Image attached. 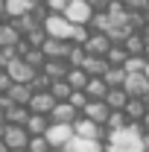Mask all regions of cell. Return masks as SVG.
Here are the masks:
<instances>
[{
	"label": "cell",
	"instance_id": "obj_51",
	"mask_svg": "<svg viewBox=\"0 0 149 152\" xmlns=\"http://www.w3.org/2000/svg\"><path fill=\"white\" fill-rule=\"evenodd\" d=\"M12 152H26V149H12Z\"/></svg>",
	"mask_w": 149,
	"mask_h": 152
},
{
	"label": "cell",
	"instance_id": "obj_49",
	"mask_svg": "<svg viewBox=\"0 0 149 152\" xmlns=\"http://www.w3.org/2000/svg\"><path fill=\"white\" fill-rule=\"evenodd\" d=\"M143 76H146V79H149V64H146V70H143Z\"/></svg>",
	"mask_w": 149,
	"mask_h": 152
},
{
	"label": "cell",
	"instance_id": "obj_13",
	"mask_svg": "<svg viewBox=\"0 0 149 152\" xmlns=\"http://www.w3.org/2000/svg\"><path fill=\"white\" fill-rule=\"evenodd\" d=\"M111 50V38L102 35V32H91V38H88V44H85V53L88 56H99L105 58V53Z\"/></svg>",
	"mask_w": 149,
	"mask_h": 152
},
{
	"label": "cell",
	"instance_id": "obj_22",
	"mask_svg": "<svg viewBox=\"0 0 149 152\" xmlns=\"http://www.w3.org/2000/svg\"><path fill=\"white\" fill-rule=\"evenodd\" d=\"M102 102H105L111 111H123V108H126V102H129V96H126L123 88H108V94H105Z\"/></svg>",
	"mask_w": 149,
	"mask_h": 152
},
{
	"label": "cell",
	"instance_id": "obj_32",
	"mask_svg": "<svg viewBox=\"0 0 149 152\" xmlns=\"http://www.w3.org/2000/svg\"><path fill=\"white\" fill-rule=\"evenodd\" d=\"M123 70H126V73H143V70H146V58L143 56H129L126 64H123Z\"/></svg>",
	"mask_w": 149,
	"mask_h": 152
},
{
	"label": "cell",
	"instance_id": "obj_28",
	"mask_svg": "<svg viewBox=\"0 0 149 152\" xmlns=\"http://www.w3.org/2000/svg\"><path fill=\"white\" fill-rule=\"evenodd\" d=\"M102 82H105L108 88H123V82H126V70H123V67H108L105 76H102Z\"/></svg>",
	"mask_w": 149,
	"mask_h": 152
},
{
	"label": "cell",
	"instance_id": "obj_46",
	"mask_svg": "<svg viewBox=\"0 0 149 152\" xmlns=\"http://www.w3.org/2000/svg\"><path fill=\"white\" fill-rule=\"evenodd\" d=\"M0 152H9V146H6V143H3V140H0Z\"/></svg>",
	"mask_w": 149,
	"mask_h": 152
},
{
	"label": "cell",
	"instance_id": "obj_10",
	"mask_svg": "<svg viewBox=\"0 0 149 152\" xmlns=\"http://www.w3.org/2000/svg\"><path fill=\"white\" fill-rule=\"evenodd\" d=\"M44 137H47V143L53 146V152H56V149H64V146L73 140V126H56V123H53V126L47 129Z\"/></svg>",
	"mask_w": 149,
	"mask_h": 152
},
{
	"label": "cell",
	"instance_id": "obj_21",
	"mask_svg": "<svg viewBox=\"0 0 149 152\" xmlns=\"http://www.w3.org/2000/svg\"><path fill=\"white\" fill-rule=\"evenodd\" d=\"M67 85H70V91H85L88 88V82H91V76L85 73L82 67H70L67 70V79H64Z\"/></svg>",
	"mask_w": 149,
	"mask_h": 152
},
{
	"label": "cell",
	"instance_id": "obj_29",
	"mask_svg": "<svg viewBox=\"0 0 149 152\" xmlns=\"http://www.w3.org/2000/svg\"><path fill=\"white\" fill-rule=\"evenodd\" d=\"M70 94H73V91H70V85H67L64 79H61V82H53V85H50V96H53L56 102H67V99H70Z\"/></svg>",
	"mask_w": 149,
	"mask_h": 152
},
{
	"label": "cell",
	"instance_id": "obj_2",
	"mask_svg": "<svg viewBox=\"0 0 149 152\" xmlns=\"http://www.w3.org/2000/svg\"><path fill=\"white\" fill-rule=\"evenodd\" d=\"M73 134L76 137H85V140H96V143H105L108 140V129L105 126H96V123L85 120V117H79L73 123Z\"/></svg>",
	"mask_w": 149,
	"mask_h": 152
},
{
	"label": "cell",
	"instance_id": "obj_37",
	"mask_svg": "<svg viewBox=\"0 0 149 152\" xmlns=\"http://www.w3.org/2000/svg\"><path fill=\"white\" fill-rule=\"evenodd\" d=\"M129 12H149V0H120Z\"/></svg>",
	"mask_w": 149,
	"mask_h": 152
},
{
	"label": "cell",
	"instance_id": "obj_34",
	"mask_svg": "<svg viewBox=\"0 0 149 152\" xmlns=\"http://www.w3.org/2000/svg\"><path fill=\"white\" fill-rule=\"evenodd\" d=\"M67 102H70V105H73L76 111L82 114V111H85V105H88L91 99H88V94H85V91H73V94H70V99H67Z\"/></svg>",
	"mask_w": 149,
	"mask_h": 152
},
{
	"label": "cell",
	"instance_id": "obj_38",
	"mask_svg": "<svg viewBox=\"0 0 149 152\" xmlns=\"http://www.w3.org/2000/svg\"><path fill=\"white\" fill-rule=\"evenodd\" d=\"M88 6L93 9V15H102V12H108L111 0H88Z\"/></svg>",
	"mask_w": 149,
	"mask_h": 152
},
{
	"label": "cell",
	"instance_id": "obj_31",
	"mask_svg": "<svg viewBox=\"0 0 149 152\" xmlns=\"http://www.w3.org/2000/svg\"><path fill=\"white\" fill-rule=\"evenodd\" d=\"M88 38H91V26H73V32H70V44L73 47H85Z\"/></svg>",
	"mask_w": 149,
	"mask_h": 152
},
{
	"label": "cell",
	"instance_id": "obj_11",
	"mask_svg": "<svg viewBox=\"0 0 149 152\" xmlns=\"http://www.w3.org/2000/svg\"><path fill=\"white\" fill-rule=\"evenodd\" d=\"M29 114H41V117H50V111L56 108V99L50 96V91H32V99H29Z\"/></svg>",
	"mask_w": 149,
	"mask_h": 152
},
{
	"label": "cell",
	"instance_id": "obj_36",
	"mask_svg": "<svg viewBox=\"0 0 149 152\" xmlns=\"http://www.w3.org/2000/svg\"><path fill=\"white\" fill-rule=\"evenodd\" d=\"M44 6H47V12H50V15H64V12H67V6H70V0H47Z\"/></svg>",
	"mask_w": 149,
	"mask_h": 152
},
{
	"label": "cell",
	"instance_id": "obj_45",
	"mask_svg": "<svg viewBox=\"0 0 149 152\" xmlns=\"http://www.w3.org/2000/svg\"><path fill=\"white\" fill-rule=\"evenodd\" d=\"M143 58H146V64H149V41H146V50H143Z\"/></svg>",
	"mask_w": 149,
	"mask_h": 152
},
{
	"label": "cell",
	"instance_id": "obj_47",
	"mask_svg": "<svg viewBox=\"0 0 149 152\" xmlns=\"http://www.w3.org/2000/svg\"><path fill=\"white\" fill-rule=\"evenodd\" d=\"M0 20H3V0H0Z\"/></svg>",
	"mask_w": 149,
	"mask_h": 152
},
{
	"label": "cell",
	"instance_id": "obj_40",
	"mask_svg": "<svg viewBox=\"0 0 149 152\" xmlns=\"http://www.w3.org/2000/svg\"><path fill=\"white\" fill-rule=\"evenodd\" d=\"M12 108H15V105H12V99H9V96L3 94V96H0V111L6 114V111H12Z\"/></svg>",
	"mask_w": 149,
	"mask_h": 152
},
{
	"label": "cell",
	"instance_id": "obj_5",
	"mask_svg": "<svg viewBox=\"0 0 149 152\" xmlns=\"http://www.w3.org/2000/svg\"><path fill=\"white\" fill-rule=\"evenodd\" d=\"M6 76L12 79V85H32V79L38 76V70H32L23 58H15V61H9Z\"/></svg>",
	"mask_w": 149,
	"mask_h": 152
},
{
	"label": "cell",
	"instance_id": "obj_43",
	"mask_svg": "<svg viewBox=\"0 0 149 152\" xmlns=\"http://www.w3.org/2000/svg\"><path fill=\"white\" fill-rule=\"evenodd\" d=\"M140 35H143V38L149 41V20H146V26H143V32H140Z\"/></svg>",
	"mask_w": 149,
	"mask_h": 152
},
{
	"label": "cell",
	"instance_id": "obj_4",
	"mask_svg": "<svg viewBox=\"0 0 149 152\" xmlns=\"http://www.w3.org/2000/svg\"><path fill=\"white\" fill-rule=\"evenodd\" d=\"M93 18V9L88 6V0H70L67 12H64V20L73 23V26H88Z\"/></svg>",
	"mask_w": 149,
	"mask_h": 152
},
{
	"label": "cell",
	"instance_id": "obj_12",
	"mask_svg": "<svg viewBox=\"0 0 149 152\" xmlns=\"http://www.w3.org/2000/svg\"><path fill=\"white\" fill-rule=\"evenodd\" d=\"M76 120H79V111L70 102H56V108L50 111V123H56V126H73Z\"/></svg>",
	"mask_w": 149,
	"mask_h": 152
},
{
	"label": "cell",
	"instance_id": "obj_44",
	"mask_svg": "<svg viewBox=\"0 0 149 152\" xmlns=\"http://www.w3.org/2000/svg\"><path fill=\"white\" fill-rule=\"evenodd\" d=\"M143 149L149 152V134H143Z\"/></svg>",
	"mask_w": 149,
	"mask_h": 152
},
{
	"label": "cell",
	"instance_id": "obj_20",
	"mask_svg": "<svg viewBox=\"0 0 149 152\" xmlns=\"http://www.w3.org/2000/svg\"><path fill=\"white\" fill-rule=\"evenodd\" d=\"M82 70L91 76V79H102L105 70H108V61L99 58V56H88V58H85V64H82Z\"/></svg>",
	"mask_w": 149,
	"mask_h": 152
},
{
	"label": "cell",
	"instance_id": "obj_3",
	"mask_svg": "<svg viewBox=\"0 0 149 152\" xmlns=\"http://www.w3.org/2000/svg\"><path fill=\"white\" fill-rule=\"evenodd\" d=\"M41 26H44L47 38H53V41H70V32H73V23H67L64 15H50Z\"/></svg>",
	"mask_w": 149,
	"mask_h": 152
},
{
	"label": "cell",
	"instance_id": "obj_14",
	"mask_svg": "<svg viewBox=\"0 0 149 152\" xmlns=\"http://www.w3.org/2000/svg\"><path fill=\"white\" fill-rule=\"evenodd\" d=\"M108 114H111V108H108L105 102H88V105H85V111L79 114V117H85V120H91V123H96V126H105V120H108Z\"/></svg>",
	"mask_w": 149,
	"mask_h": 152
},
{
	"label": "cell",
	"instance_id": "obj_19",
	"mask_svg": "<svg viewBox=\"0 0 149 152\" xmlns=\"http://www.w3.org/2000/svg\"><path fill=\"white\" fill-rule=\"evenodd\" d=\"M146 102L143 99H129L126 102V108H123V114H126V120L129 123H143V117H146Z\"/></svg>",
	"mask_w": 149,
	"mask_h": 152
},
{
	"label": "cell",
	"instance_id": "obj_50",
	"mask_svg": "<svg viewBox=\"0 0 149 152\" xmlns=\"http://www.w3.org/2000/svg\"><path fill=\"white\" fill-rule=\"evenodd\" d=\"M32 3H47V0H32Z\"/></svg>",
	"mask_w": 149,
	"mask_h": 152
},
{
	"label": "cell",
	"instance_id": "obj_18",
	"mask_svg": "<svg viewBox=\"0 0 149 152\" xmlns=\"http://www.w3.org/2000/svg\"><path fill=\"white\" fill-rule=\"evenodd\" d=\"M6 96L12 99V105L26 108V105H29V99H32V88H29V85H12V88L6 91Z\"/></svg>",
	"mask_w": 149,
	"mask_h": 152
},
{
	"label": "cell",
	"instance_id": "obj_24",
	"mask_svg": "<svg viewBox=\"0 0 149 152\" xmlns=\"http://www.w3.org/2000/svg\"><path fill=\"white\" fill-rule=\"evenodd\" d=\"M18 41H20V35L15 32V26L9 20H0V50L3 47H15Z\"/></svg>",
	"mask_w": 149,
	"mask_h": 152
},
{
	"label": "cell",
	"instance_id": "obj_35",
	"mask_svg": "<svg viewBox=\"0 0 149 152\" xmlns=\"http://www.w3.org/2000/svg\"><path fill=\"white\" fill-rule=\"evenodd\" d=\"M26 152H53V146L47 143V137H29Z\"/></svg>",
	"mask_w": 149,
	"mask_h": 152
},
{
	"label": "cell",
	"instance_id": "obj_8",
	"mask_svg": "<svg viewBox=\"0 0 149 152\" xmlns=\"http://www.w3.org/2000/svg\"><path fill=\"white\" fill-rule=\"evenodd\" d=\"M32 0H3V20H20V18H26L29 12H32Z\"/></svg>",
	"mask_w": 149,
	"mask_h": 152
},
{
	"label": "cell",
	"instance_id": "obj_42",
	"mask_svg": "<svg viewBox=\"0 0 149 152\" xmlns=\"http://www.w3.org/2000/svg\"><path fill=\"white\" fill-rule=\"evenodd\" d=\"M3 129H6V117H3V111H0V134H3Z\"/></svg>",
	"mask_w": 149,
	"mask_h": 152
},
{
	"label": "cell",
	"instance_id": "obj_16",
	"mask_svg": "<svg viewBox=\"0 0 149 152\" xmlns=\"http://www.w3.org/2000/svg\"><path fill=\"white\" fill-rule=\"evenodd\" d=\"M64 152H105V143H96V140H85V137H76L64 146Z\"/></svg>",
	"mask_w": 149,
	"mask_h": 152
},
{
	"label": "cell",
	"instance_id": "obj_39",
	"mask_svg": "<svg viewBox=\"0 0 149 152\" xmlns=\"http://www.w3.org/2000/svg\"><path fill=\"white\" fill-rule=\"evenodd\" d=\"M9 88H12V79H9V76H6V70H0V96L6 94V91H9Z\"/></svg>",
	"mask_w": 149,
	"mask_h": 152
},
{
	"label": "cell",
	"instance_id": "obj_7",
	"mask_svg": "<svg viewBox=\"0 0 149 152\" xmlns=\"http://www.w3.org/2000/svg\"><path fill=\"white\" fill-rule=\"evenodd\" d=\"M0 140L9 146V152L12 149H26V146H29V134H26L23 126H6L3 134H0Z\"/></svg>",
	"mask_w": 149,
	"mask_h": 152
},
{
	"label": "cell",
	"instance_id": "obj_6",
	"mask_svg": "<svg viewBox=\"0 0 149 152\" xmlns=\"http://www.w3.org/2000/svg\"><path fill=\"white\" fill-rule=\"evenodd\" d=\"M123 91L129 99H143L149 94V79L143 73H126V82H123Z\"/></svg>",
	"mask_w": 149,
	"mask_h": 152
},
{
	"label": "cell",
	"instance_id": "obj_27",
	"mask_svg": "<svg viewBox=\"0 0 149 152\" xmlns=\"http://www.w3.org/2000/svg\"><path fill=\"white\" fill-rule=\"evenodd\" d=\"M3 117H6V126H26V120H29V108L15 105L12 111H6Z\"/></svg>",
	"mask_w": 149,
	"mask_h": 152
},
{
	"label": "cell",
	"instance_id": "obj_23",
	"mask_svg": "<svg viewBox=\"0 0 149 152\" xmlns=\"http://www.w3.org/2000/svg\"><path fill=\"white\" fill-rule=\"evenodd\" d=\"M123 50H126L129 56H143V50H146V38L140 35V32H131V35L123 41Z\"/></svg>",
	"mask_w": 149,
	"mask_h": 152
},
{
	"label": "cell",
	"instance_id": "obj_30",
	"mask_svg": "<svg viewBox=\"0 0 149 152\" xmlns=\"http://www.w3.org/2000/svg\"><path fill=\"white\" fill-rule=\"evenodd\" d=\"M126 126H129V120H126L123 111H111L108 120H105V129H108V132H120V129H126Z\"/></svg>",
	"mask_w": 149,
	"mask_h": 152
},
{
	"label": "cell",
	"instance_id": "obj_15",
	"mask_svg": "<svg viewBox=\"0 0 149 152\" xmlns=\"http://www.w3.org/2000/svg\"><path fill=\"white\" fill-rule=\"evenodd\" d=\"M53 123H50V117H41V114H29V120H26V134L29 137H44L47 134V129H50Z\"/></svg>",
	"mask_w": 149,
	"mask_h": 152
},
{
	"label": "cell",
	"instance_id": "obj_26",
	"mask_svg": "<svg viewBox=\"0 0 149 152\" xmlns=\"http://www.w3.org/2000/svg\"><path fill=\"white\" fill-rule=\"evenodd\" d=\"M126 58H129V53L123 50V44H111V50L105 53L108 67H123V64H126Z\"/></svg>",
	"mask_w": 149,
	"mask_h": 152
},
{
	"label": "cell",
	"instance_id": "obj_33",
	"mask_svg": "<svg viewBox=\"0 0 149 152\" xmlns=\"http://www.w3.org/2000/svg\"><path fill=\"white\" fill-rule=\"evenodd\" d=\"M85 58H88L85 47H73V50H70V56H67V67H82V64H85Z\"/></svg>",
	"mask_w": 149,
	"mask_h": 152
},
{
	"label": "cell",
	"instance_id": "obj_1",
	"mask_svg": "<svg viewBox=\"0 0 149 152\" xmlns=\"http://www.w3.org/2000/svg\"><path fill=\"white\" fill-rule=\"evenodd\" d=\"M105 152H146L143 149V126L140 123H129L120 132H108Z\"/></svg>",
	"mask_w": 149,
	"mask_h": 152
},
{
	"label": "cell",
	"instance_id": "obj_25",
	"mask_svg": "<svg viewBox=\"0 0 149 152\" xmlns=\"http://www.w3.org/2000/svg\"><path fill=\"white\" fill-rule=\"evenodd\" d=\"M85 94H88L91 102H102L105 94H108V85H105L102 79H91V82H88V88H85Z\"/></svg>",
	"mask_w": 149,
	"mask_h": 152
},
{
	"label": "cell",
	"instance_id": "obj_9",
	"mask_svg": "<svg viewBox=\"0 0 149 152\" xmlns=\"http://www.w3.org/2000/svg\"><path fill=\"white\" fill-rule=\"evenodd\" d=\"M70 50H73L70 41H53V38H47V44L41 47V53H44L47 61H67Z\"/></svg>",
	"mask_w": 149,
	"mask_h": 152
},
{
	"label": "cell",
	"instance_id": "obj_48",
	"mask_svg": "<svg viewBox=\"0 0 149 152\" xmlns=\"http://www.w3.org/2000/svg\"><path fill=\"white\" fill-rule=\"evenodd\" d=\"M143 102H146V108H149V94H146V96H143Z\"/></svg>",
	"mask_w": 149,
	"mask_h": 152
},
{
	"label": "cell",
	"instance_id": "obj_17",
	"mask_svg": "<svg viewBox=\"0 0 149 152\" xmlns=\"http://www.w3.org/2000/svg\"><path fill=\"white\" fill-rule=\"evenodd\" d=\"M67 61H44V67H41V73L47 76L50 82H61V79H67Z\"/></svg>",
	"mask_w": 149,
	"mask_h": 152
},
{
	"label": "cell",
	"instance_id": "obj_41",
	"mask_svg": "<svg viewBox=\"0 0 149 152\" xmlns=\"http://www.w3.org/2000/svg\"><path fill=\"white\" fill-rule=\"evenodd\" d=\"M140 126H143V134H149V111H146V117H143V123H140Z\"/></svg>",
	"mask_w": 149,
	"mask_h": 152
}]
</instances>
